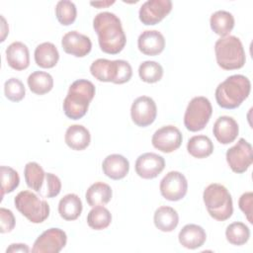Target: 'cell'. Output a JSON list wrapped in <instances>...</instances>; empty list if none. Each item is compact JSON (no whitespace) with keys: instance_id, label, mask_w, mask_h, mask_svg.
Instances as JSON below:
<instances>
[{"instance_id":"6da1fadb","label":"cell","mask_w":253,"mask_h":253,"mask_svg":"<svg viewBox=\"0 0 253 253\" xmlns=\"http://www.w3.org/2000/svg\"><path fill=\"white\" fill-rule=\"evenodd\" d=\"M93 28L98 36L102 51L117 54L124 49L126 38L121 20L116 14L111 12L98 13L93 20Z\"/></svg>"},{"instance_id":"7a4b0ae2","label":"cell","mask_w":253,"mask_h":253,"mask_svg":"<svg viewBox=\"0 0 253 253\" xmlns=\"http://www.w3.org/2000/svg\"><path fill=\"white\" fill-rule=\"evenodd\" d=\"M251 91L250 80L241 74L227 77L215 89V100L223 109H236L247 99Z\"/></svg>"},{"instance_id":"3957f363","label":"cell","mask_w":253,"mask_h":253,"mask_svg":"<svg viewBox=\"0 0 253 253\" xmlns=\"http://www.w3.org/2000/svg\"><path fill=\"white\" fill-rule=\"evenodd\" d=\"M94 84L86 79L74 81L68 89V93L63 101V112L71 120L83 118L95 96Z\"/></svg>"},{"instance_id":"277c9868","label":"cell","mask_w":253,"mask_h":253,"mask_svg":"<svg viewBox=\"0 0 253 253\" xmlns=\"http://www.w3.org/2000/svg\"><path fill=\"white\" fill-rule=\"evenodd\" d=\"M203 200L209 214L212 218L224 221L232 215V198L223 185L218 183L210 184L204 190Z\"/></svg>"},{"instance_id":"5b68a950","label":"cell","mask_w":253,"mask_h":253,"mask_svg":"<svg viewBox=\"0 0 253 253\" xmlns=\"http://www.w3.org/2000/svg\"><path fill=\"white\" fill-rule=\"evenodd\" d=\"M214 52L218 66L224 70L239 69L245 64L246 55L242 42L235 36L218 39L214 44Z\"/></svg>"},{"instance_id":"8992f818","label":"cell","mask_w":253,"mask_h":253,"mask_svg":"<svg viewBox=\"0 0 253 253\" xmlns=\"http://www.w3.org/2000/svg\"><path fill=\"white\" fill-rule=\"evenodd\" d=\"M90 72L98 81L124 84L131 78L132 68L127 61L123 59L98 58L90 65Z\"/></svg>"},{"instance_id":"52a82bcc","label":"cell","mask_w":253,"mask_h":253,"mask_svg":"<svg viewBox=\"0 0 253 253\" xmlns=\"http://www.w3.org/2000/svg\"><path fill=\"white\" fill-rule=\"evenodd\" d=\"M16 209L31 222L41 223L49 215V206L31 191H21L14 199Z\"/></svg>"},{"instance_id":"ba28073f","label":"cell","mask_w":253,"mask_h":253,"mask_svg":"<svg viewBox=\"0 0 253 253\" xmlns=\"http://www.w3.org/2000/svg\"><path fill=\"white\" fill-rule=\"evenodd\" d=\"M212 113L210 100L203 96L194 97L186 109L184 125L190 131H200L208 125Z\"/></svg>"},{"instance_id":"9c48e42d","label":"cell","mask_w":253,"mask_h":253,"mask_svg":"<svg viewBox=\"0 0 253 253\" xmlns=\"http://www.w3.org/2000/svg\"><path fill=\"white\" fill-rule=\"evenodd\" d=\"M225 156L228 166L234 173H244L253 162L252 146L245 138H239L235 145L227 149Z\"/></svg>"},{"instance_id":"30bf717a","label":"cell","mask_w":253,"mask_h":253,"mask_svg":"<svg viewBox=\"0 0 253 253\" xmlns=\"http://www.w3.org/2000/svg\"><path fill=\"white\" fill-rule=\"evenodd\" d=\"M66 233L57 227L43 231L34 242L32 252L34 253H58L66 245Z\"/></svg>"},{"instance_id":"8fae6325","label":"cell","mask_w":253,"mask_h":253,"mask_svg":"<svg viewBox=\"0 0 253 253\" xmlns=\"http://www.w3.org/2000/svg\"><path fill=\"white\" fill-rule=\"evenodd\" d=\"M159 188L164 199L171 202H177L186 196L188 182L181 172L170 171L161 180Z\"/></svg>"},{"instance_id":"7c38bea8","label":"cell","mask_w":253,"mask_h":253,"mask_svg":"<svg viewBox=\"0 0 253 253\" xmlns=\"http://www.w3.org/2000/svg\"><path fill=\"white\" fill-rule=\"evenodd\" d=\"M183 136L180 129L172 125L158 128L152 135V145L161 152L170 153L177 150L182 144Z\"/></svg>"},{"instance_id":"4fadbf2b","label":"cell","mask_w":253,"mask_h":253,"mask_svg":"<svg viewBox=\"0 0 253 253\" xmlns=\"http://www.w3.org/2000/svg\"><path fill=\"white\" fill-rule=\"evenodd\" d=\"M157 107L154 100L148 96L136 98L130 108L132 122L140 127L150 126L156 119Z\"/></svg>"},{"instance_id":"5bb4252c","label":"cell","mask_w":253,"mask_h":253,"mask_svg":"<svg viewBox=\"0 0 253 253\" xmlns=\"http://www.w3.org/2000/svg\"><path fill=\"white\" fill-rule=\"evenodd\" d=\"M172 10L170 0H148L144 2L138 12L139 20L146 26H153L161 22Z\"/></svg>"},{"instance_id":"9a60e30c","label":"cell","mask_w":253,"mask_h":253,"mask_svg":"<svg viewBox=\"0 0 253 253\" xmlns=\"http://www.w3.org/2000/svg\"><path fill=\"white\" fill-rule=\"evenodd\" d=\"M165 167V160L161 155L146 152L139 155L135 161V172L142 179L157 177Z\"/></svg>"},{"instance_id":"2e32d148","label":"cell","mask_w":253,"mask_h":253,"mask_svg":"<svg viewBox=\"0 0 253 253\" xmlns=\"http://www.w3.org/2000/svg\"><path fill=\"white\" fill-rule=\"evenodd\" d=\"M61 45L63 50L76 57H83L87 55L92 48L91 40L76 31L66 33L61 40Z\"/></svg>"},{"instance_id":"e0dca14e","label":"cell","mask_w":253,"mask_h":253,"mask_svg":"<svg viewBox=\"0 0 253 253\" xmlns=\"http://www.w3.org/2000/svg\"><path fill=\"white\" fill-rule=\"evenodd\" d=\"M137 46L143 54L154 56L163 51L165 39L163 35L156 30H146L139 35Z\"/></svg>"},{"instance_id":"ac0fdd59","label":"cell","mask_w":253,"mask_h":253,"mask_svg":"<svg viewBox=\"0 0 253 253\" xmlns=\"http://www.w3.org/2000/svg\"><path fill=\"white\" fill-rule=\"evenodd\" d=\"M212 132L218 142L221 144H228L236 139L239 132V126L233 118L221 116L215 121Z\"/></svg>"},{"instance_id":"d6986e66","label":"cell","mask_w":253,"mask_h":253,"mask_svg":"<svg viewBox=\"0 0 253 253\" xmlns=\"http://www.w3.org/2000/svg\"><path fill=\"white\" fill-rule=\"evenodd\" d=\"M6 59L9 66L15 70H24L30 65L28 46L22 42H14L6 48Z\"/></svg>"},{"instance_id":"ffe728a7","label":"cell","mask_w":253,"mask_h":253,"mask_svg":"<svg viewBox=\"0 0 253 253\" xmlns=\"http://www.w3.org/2000/svg\"><path fill=\"white\" fill-rule=\"evenodd\" d=\"M102 169L107 177L113 180H121L127 175L129 162L121 154H110L104 159Z\"/></svg>"},{"instance_id":"44dd1931","label":"cell","mask_w":253,"mask_h":253,"mask_svg":"<svg viewBox=\"0 0 253 253\" xmlns=\"http://www.w3.org/2000/svg\"><path fill=\"white\" fill-rule=\"evenodd\" d=\"M178 239L180 244L188 249H197L204 245L207 239L205 229L194 223L186 224L179 232Z\"/></svg>"},{"instance_id":"7402d4cb","label":"cell","mask_w":253,"mask_h":253,"mask_svg":"<svg viewBox=\"0 0 253 253\" xmlns=\"http://www.w3.org/2000/svg\"><path fill=\"white\" fill-rule=\"evenodd\" d=\"M65 143L73 150H83L87 148L91 141L89 130L81 125H72L68 126L64 135Z\"/></svg>"},{"instance_id":"603a6c76","label":"cell","mask_w":253,"mask_h":253,"mask_svg":"<svg viewBox=\"0 0 253 253\" xmlns=\"http://www.w3.org/2000/svg\"><path fill=\"white\" fill-rule=\"evenodd\" d=\"M153 221L156 228L159 230L163 232H171L179 223V215L173 208L162 206L155 211Z\"/></svg>"},{"instance_id":"cb8c5ba5","label":"cell","mask_w":253,"mask_h":253,"mask_svg":"<svg viewBox=\"0 0 253 253\" xmlns=\"http://www.w3.org/2000/svg\"><path fill=\"white\" fill-rule=\"evenodd\" d=\"M35 61L42 68H52L59 59V52L52 42H42L35 49Z\"/></svg>"},{"instance_id":"d4e9b609","label":"cell","mask_w":253,"mask_h":253,"mask_svg":"<svg viewBox=\"0 0 253 253\" xmlns=\"http://www.w3.org/2000/svg\"><path fill=\"white\" fill-rule=\"evenodd\" d=\"M82 202L76 194H67L58 203L59 215L65 220H75L82 212Z\"/></svg>"},{"instance_id":"484cf974","label":"cell","mask_w":253,"mask_h":253,"mask_svg":"<svg viewBox=\"0 0 253 253\" xmlns=\"http://www.w3.org/2000/svg\"><path fill=\"white\" fill-rule=\"evenodd\" d=\"M111 187L103 182H96L92 184L85 194V199L90 207L104 206L108 204L112 199Z\"/></svg>"},{"instance_id":"4316f807","label":"cell","mask_w":253,"mask_h":253,"mask_svg":"<svg viewBox=\"0 0 253 253\" xmlns=\"http://www.w3.org/2000/svg\"><path fill=\"white\" fill-rule=\"evenodd\" d=\"M210 25L213 33L221 38L226 37L234 28V17L227 11L218 10L211 14Z\"/></svg>"},{"instance_id":"83f0119b","label":"cell","mask_w":253,"mask_h":253,"mask_svg":"<svg viewBox=\"0 0 253 253\" xmlns=\"http://www.w3.org/2000/svg\"><path fill=\"white\" fill-rule=\"evenodd\" d=\"M188 152L195 158H206L213 151V144L211 138L207 135H194L187 143Z\"/></svg>"},{"instance_id":"f1b7e54d","label":"cell","mask_w":253,"mask_h":253,"mask_svg":"<svg viewBox=\"0 0 253 253\" xmlns=\"http://www.w3.org/2000/svg\"><path fill=\"white\" fill-rule=\"evenodd\" d=\"M28 86L30 90L37 95H44L53 87L52 76L44 71H35L28 77Z\"/></svg>"},{"instance_id":"f546056e","label":"cell","mask_w":253,"mask_h":253,"mask_svg":"<svg viewBox=\"0 0 253 253\" xmlns=\"http://www.w3.org/2000/svg\"><path fill=\"white\" fill-rule=\"evenodd\" d=\"M24 176L27 186L37 193H40L45 180V173L42 166L37 162L27 163L24 169Z\"/></svg>"},{"instance_id":"4dcf8cb0","label":"cell","mask_w":253,"mask_h":253,"mask_svg":"<svg viewBox=\"0 0 253 253\" xmlns=\"http://www.w3.org/2000/svg\"><path fill=\"white\" fill-rule=\"evenodd\" d=\"M112 222V214L110 211L103 206H96L89 211L87 215L88 225L95 230L107 228Z\"/></svg>"},{"instance_id":"1f68e13d","label":"cell","mask_w":253,"mask_h":253,"mask_svg":"<svg viewBox=\"0 0 253 253\" xmlns=\"http://www.w3.org/2000/svg\"><path fill=\"white\" fill-rule=\"evenodd\" d=\"M225 237L230 244L240 246L245 244L249 240L250 229L245 223L235 221L230 223L226 227Z\"/></svg>"},{"instance_id":"d6a6232c","label":"cell","mask_w":253,"mask_h":253,"mask_svg":"<svg viewBox=\"0 0 253 253\" xmlns=\"http://www.w3.org/2000/svg\"><path fill=\"white\" fill-rule=\"evenodd\" d=\"M138 75L143 82L156 83L163 76V67L160 63L152 60H146L140 63L138 67Z\"/></svg>"},{"instance_id":"836d02e7","label":"cell","mask_w":253,"mask_h":253,"mask_svg":"<svg viewBox=\"0 0 253 253\" xmlns=\"http://www.w3.org/2000/svg\"><path fill=\"white\" fill-rule=\"evenodd\" d=\"M55 16L57 21L63 26H69L73 24L77 17L75 4L68 0L58 1L55 6Z\"/></svg>"},{"instance_id":"e575fe53","label":"cell","mask_w":253,"mask_h":253,"mask_svg":"<svg viewBox=\"0 0 253 253\" xmlns=\"http://www.w3.org/2000/svg\"><path fill=\"white\" fill-rule=\"evenodd\" d=\"M1 175V197L12 193L20 184V177L16 170L9 166L0 167Z\"/></svg>"},{"instance_id":"d590c367","label":"cell","mask_w":253,"mask_h":253,"mask_svg":"<svg viewBox=\"0 0 253 253\" xmlns=\"http://www.w3.org/2000/svg\"><path fill=\"white\" fill-rule=\"evenodd\" d=\"M4 93L8 100L12 102H20L25 97L26 89L20 79L13 77L5 82Z\"/></svg>"},{"instance_id":"8d00e7d4","label":"cell","mask_w":253,"mask_h":253,"mask_svg":"<svg viewBox=\"0 0 253 253\" xmlns=\"http://www.w3.org/2000/svg\"><path fill=\"white\" fill-rule=\"evenodd\" d=\"M61 191V182L60 179L52 174L45 173V180L43 186L40 192V195L43 198H54Z\"/></svg>"},{"instance_id":"74e56055","label":"cell","mask_w":253,"mask_h":253,"mask_svg":"<svg viewBox=\"0 0 253 253\" xmlns=\"http://www.w3.org/2000/svg\"><path fill=\"white\" fill-rule=\"evenodd\" d=\"M16 223L13 212L5 208L0 209V232L6 233L14 229Z\"/></svg>"},{"instance_id":"f35d334b","label":"cell","mask_w":253,"mask_h":253,"mask_svg":"<svg viewBox=\"0 0 253 253\" xmlns=\"http://www.w3.org/2000/svg\"><path fill=\"white\" fill-rule=\"evenodd\" d=\"M252 202H253V194L252 192H246L241 195L238 201L239 209L243 211L247 220L252 223Z\"/></svg>"},{"instance_id":"ab89813d","label":"cell","mask_w":253,"mask_h":253,"mask_svg":"<svg viewBox=\"0 0 253 253\" xmlns=\"http://www.w3.org/2000/svg\"><path fill=\"white\" fill-rule=\"evenodd\" d=\"M29 251H30L29 246L23 243H13L6 249V253H15V252L28 253Z\"/></svg>"},{"instance_id":"60d3db41","label":"cell","mask_w":253,"mask_h":253,"mask_svg":"<svg viewBox=\"0 0 253 253\" xmlns=\"http://www.w3.org/2000/svg\"><path fill=\"white\" fill-rule=\"evenodd\" d=\"M115 1H97V2H90V5L96 7V8H107L111 5H113Z\"/></svg>"}]
</instances>
